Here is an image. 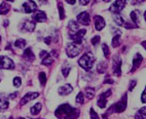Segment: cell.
I'll list each match as a JSON object with an SVG mask.
<instances>
[{"label": "cell", "mask_w": 146, "mask_h": 119, "mask_svg": "<svg viewBox=\"0 0 146 119\" xmlns=\"http://www.w3.org/2000/svg\"><path fill=\"white\" fill-rule=\"evenodd\" d=\"M112 71L115 76L121 75V59L117 54L112 58Z\"/></svg>", "instance_id": "cell-4"}, {"label": "cell", "mask_w": 146, "mask_h": 119, "mask_svg": "<svg viewBox=\"0 0 146 119\" xmlns=\"http://www.w3.org/2000/svg\"><path fill=\"white\" fill-rule=\"evenodd\" d=\"M23 8L26 13H32L36 11L37 5L34 1H27L23 4Z\"/></svg>", "instance_id": "cell-14"}, {"label": "cell", "mask_w": 146, "mask_h": 119, "mask_svg": "<svg viewBox=\"0 0 146 119\" xmlns=\"http://www.w3.org/2000/svg\"><path fill=\"white\" fill-rule=\"evenodd\" d=\"M81 44H77V43H69L67 44V47H66V52H67V56L69 58H75L77 57L79 54L81 52Z\"/></svg>", "instance_id": "cell-3"}, {"label": "cell", "mask_w": 146, "mask_h": 119, "mask_svg": "<svg viewBox=\"0 0 146 119\" xmlns=\"http://www.w3.org/2000/svg\"><path fill=\"white\" fill-rule=\"evenodd\" d=\"M100 39H101V38H100V36H95L94 38L91 40L92 44H93V45H97V44L100 42Z\"/></svg>", "instance_id": "cell-38"}, {"label": "cell", "mask_w": 146, "mask_h": 119, "mask_svg": "<svg viewBox=\"0 0 146 119\" xmlns=\"http://www.w3.org/2000/svg\"><path fill=\"white\" fill-rule=\"evenodd\" d=\"M106 69H107V64L105 62H101L99 65H98V68H97L98 72L101 73V74L106 72Z\"/></svg>", "instance_id": "cell-27"}, {"label": "cell", "mask_w": 146, "mask_h": 119, "mask_svg": "<svg viewBox=\"0 0 146 119\" xmlns=\"http://www.w3.org/2000/svg\"><path fill=\"white\" fill-rule=\"evenodd\" d=\"M67 3H69V4H72V5H73V4H75V1H69V0H68Z\"/></svg>", "instance_id": "cell-47"}, {"label": "cell", "mask_w": 146, "mask_h": 119, "mask_svg": "<svg viewBox=\"0 0 146 119\" xmlns=\"http://www.w3.org/2000/svg\"><path fill=\"white\" fill-rule=\"evenodd\" d=\"M22 84V79L21 77H15L13 78V85L16 87H20Z\"/></svg>", "instance_id": "cell-36"}, {"label": "cell", "mask_w": 146, "mask_h": 119, "mask_svg": "<svg viewBox=\"0 0 146 119\" xmlns=\"http://www.w3.org/2000/svg\"><path fill=\"white\" fill-rule=\"evenodd\" d=\"M90 116H91V119H100V116L96 113L94 109H91L90 110Z\"/></svg>", "instance_id": "cell-37"}, {"label": "cell", "mask_w": 146, "mask_h": 119, "mask_svg": "<svg viewBox=\"0 0 146 119\" xmlns=\"http://www.w3.org/2000/svg\"><path fill=\"white\" fill-rule=\"evenodd\" d=\"M86 96L89 100H91V99L94 98L95 97V89L94 88H91V87L86 88Z\"/></svg>", "instance_id": "cell-29"}, {"label": "cell", "mask_w": 146, "mask_h": 119, "mask_svg": "<svg viewBox=\"0 0 146 119\" xmlns=\"http://www.w3.org/2000/svg\"><path fill=\"white\" fill-rule=\"evenodd\" d=\"M33 20L35 22H38V23L45 22L46 21V15L42 11H35L33 13Z\"/></svg>", "instance_id": "cell-15"}, {"label": "cell", "mask_w": 146, "mask_h": 119, "mask_svg": "<svg viewBox=\"0 0 146 119\" xmlns=\"http://www.w3.org/2000/svg\"><path fill=\"white\" fill-rule=\"evenodd\" d=\"M35 23L31 21H26L24 22L23 25H22V30L23 31H27V32H32L34 31V29H35Z\"/></svg>", "instance_id": "cell-17"}, {"label": "cell", "mask_w": 146, "mask_h": 119, "mask_svg": "<svg viewBox=\"0 0 146 119\" xmlns=\"http://www.w3.org/2000/svg\"><path fill=\"white\" fill-rule=\"evenodd\" d=\"M94 22H95V28H96L97 31H101L103 30L105 27V20L103 19V17L101 16H96L94 18Z\"/></svg>", "instance_id": "cell-13"}, {"label": "cell", "mask_w": 146, "mask_h": 119, "mask_svg": "<svg viewBox=\"0 0 146 119\" xmlns=\"http://www.w3.org/2000/svg\"><path fill=\"white\" fill-rule=\"evenodd\" d=\"M15 68L13 60L9 59L5 56H1L0 57V69H4V70H11Z\"/></svg>", "instance_id": "cell-5"}, {"label": "cell", "mask_w": 146, "mask_h": 119, "mask_svg": "<svg viewBox=\"0 0 146 119\" xmlns=\"http://www.w3.org/2000/svg\"><path fill=\"white\" fill-rule=\"evenodd\" d=\"M142 61H143V58H142V56H141L140 54H136L135 57H134V59H133V68H132V72H134L136 69H138V68L140 67Z\"/></svg>", "instance_id": "cell-16"}, {"label": "cell", "mask_w": 146, "mask_h": 119, "mask_svg": "<svg viewBox=\"0 0 146 119\" xmlns=\"http://www.w3.org/2000/svg\"><path fill=\"white\" fill-rule=\"evenodd\" d=\"M79 3H80L81 5H86V4H89L90 1H89V0H84H84H81V1H79Z\"/></svg>", "instance_id": "cell-43"}, {"label": "cell", "mask_w": 146, "mask_h": 119, "mask_svg": "<svg viewBox=\"0 0 146 119\" xmlns=\"http://www.w3.org/2000/svg\"><path fill=\"white\" fill-rule=\"evenodd\" d=\"M9 119H13V117H11V118H9Z\"/></svg>", "instance_id": "cell-50"}, {"label": "cell", "mask_w": 146, "mask_h": 119, "mask_svg": "<svg viewBox=\"0 0 146 119\" xmlns=\"http://www.w3.org/2000/svg\"><path fill=\"white\" fill-rule=\"evenodd\" d=\"M112 107L114 113H121V112L125 111V109H127V95H125L119 102L112 105Z\"/></svg>", "instance_id": "cell-6"}, {"label": "cell", "mask_w": 146, "mask_h": 119, "mask_svg": "<svg viewBox=\"0 0 146 119\" xmlns=\"http://www.w3.org/2000/svg\"><path fill=\"white\" fill-rule=\"evenodd\" d=\"M57 57H58L57 52H56V50H52V52H48V54H46V57H45L44 59H42L41 64H42V65H44V66L52 65Z\"/></svg>", "instance_id": "cell-9"}, {"label": "cell", "mask_w": 146, "mask_h": 119, "mask_svg": "<svg viewBox=\"0 0 146 119\" xmlns=\"http://www.w3.org/2000/svg\"><path fill=\"white\" fill-rule=\"evenodd\" d=\"M38 77H39L40 84H41V85H44L45 83H46V75H45V73L44 72H40Z\"/></svg>", "instance_id": "cell-32"}, {"label": "cell", "mask_w": 146, "mask_h": 119, "mask_svg": "<svg viewBox=\"0 0 146 119\" xmlns=\"http://www.w3.org/2000/svg\"><path fill=\"white\" fill-rule=\"evenodd\" d=\"M146 108L142 107L135 115V119H146Z\"/></svg>", "instance_id": "cell-23"}, {"label": "cell", "mask_w": 146, "mask_h": 119, "mask_svg": "<svg viewBox=\"0 0 146 119\" xmlns=\"http://www.w3.org/2000/svg\"><path fill=\"white\" fill-rule=\"evenodd\" d=\"M19 119H26V118H23V117H20Z\"/></svg>", "instance_id": "cell-48"}, {"label": "cell", "mask_w": 146, "mask_h": 119, "mask_svg": "<svg viewBox=\"0 0 146 119\" xmlns=\"http://www.w3.org/2000/svg\"><path fill=\"white\" fill-rule=\"evenodd\" d=\"M70 69H71V67L69 65H68L67 67H66V65L63 66V68H62V73H63V75H64V77H67V76L69 75Z\"/></svg>", "instance_id": "cell-34"}, {"label": "cell", "mask_w": 146, "mask_h": 119, "mask_svg": "<svg viewBox=\"0 0 146 119\" xmlns=\"http://www.w3.org/2000/svg\"><path fill=\"white\" fill-rule=\"evenodd\" d=\"M48 54L47 52H45V50H42L41 52H40V58H41V60L42 59H44L45 57H46V54Z\"/></svg>", "instance_id": "cell-41"}, {"label": "cell", "mask_w": 146, "mask_h": 119, "mask_svg": "<svg viewBox=\"0 0 146 119\" xmlns=\"http://www.w3.org/2000/svg\"><path fill=\"white\" fill-rule=\"evenodd\" d=\"M111 96V91H105L104 93H102V95H100L99 99H98V102H97V104H98V106L100 107V108H105L107 105V99L109 98V97Z\"/></svg>", "instance_id": "cell-10"}, {"label": "cell", "mask_w": 146, "mask_h": 119, "mask_svg": "<svg viewBox=\"0 0 146 119\" xmlns=\"http://www.w3.org/2000/svg\"><path fill=\"white\" fill-rule=\"evenodd\" d=\"M18 95V93H11V96H9V99H15L16 98V96Z\"/></svg>", "instance_id": "cell-45"}, {"label": "cell", "mask_w": 146, "mask_h": 119, "mask_svg": "<svg viewBox=\"0 0 146 119\" xmlns=\"http://www.w3.org/2000/svg\"><path fill=\"white\" fill-rule=\"evenodd\" d=\"M58 9H59V15H60L61 20H64L65 19V11H64V7L62 5V2L58 3Z\"/></svg>", "instance_id": "cell-30"}, {"label": "cell", "mask_w": 146, "mask_h": 119, "mask_svg": "<svg viewBox=\"0 0 146 119\" xmlns=\"http://www.w3.org/2000/svg\"><path fill=\"white\" fill-rule=\"evenodd\" d=\"M123 27H125V28H127V29H131V28H137L138 26H136V25H134V24H129V23H127V22H125V25H123Z\"/></svg>", "instance_id": "cell-39"}, {"label": "cell", "mask_w": 146, "mask_h": 119, "mask_svg": "<svg viewBox=\"0 0 146 119\" xmlns=\"http://www.w3.org/2000/svg\"><path fill=\"white\" fill-rule=\"evenodd\" d=\"M0 81H1V79H0Z\"/></svg>", "instance_id": "cell-51"}, {"label": "cell", "mask_w": 146, "mask_h": 119, "mask_svg": "<svg viewBox=\"0 0 146 119\" xmlns=\"http://www.w3.org/2000/svg\"><path fill=\"white\" fill-rule=\"evenodd\" d=\"M135 85H136V80H133V81H131V83H130V86H129V91H133V88L135 87Z\"/></svg>", "instance_id": "cell-40"}, {"label": "cell", "mask_w": 146, "mask_h": 119, "mask_svg": "<svg viewBox=\"0 0 146 119\" xmlns=\"http://www.w3.org/2000/svg\"><path fill=\"white\" fill-rule=\"evenodd\" d=\"M9 9H11V6L8 3L2 2L0 4V15H6L9 11Z\"/></svg>", "instance_id": "cell-22"}, {"label": "cell", "mask_w": 146, "mask_h": 119, "mask_svg": "<svg viewBox=\"0 0 146 119\" xmlns=\"http://www.w3.org/2000/svg\"><path fill=\"white\" fill-rule=\"evenodd\" d=\"M0 42H1V36H0Z\"/></svg>", "instance_id": "cell-49"}, {"label": "cell", "mask_w": 146, "mask_h": 119, "mask_svg": "<svg viewBox=\"0 0 146 119\" xmlns=\"http://www.w3.org/2000/svg\"><path fill=\"white\" fill-rule=\"evenodd\" d=\"M38 97H39V93H28L22 98L20 104H21V105H26L27 103H29V102L34 100V99L38 98Z\"/></svg>", "instance_id": "cell-12"}, {"label": "cell", "mask_w": 146, "mask_h": 119, "mask_svg": "<svg viewBox=\"0 0 146 119\" xmlns=\"http://www.w3.org/2000/svg\"><path fill=\"white\" fill-rule=\"evenodd\" d=\"M15 46L18 47V48H24L26 46V40L25 39H18L16 42H15Z\"/></svg>", "instance_id": "cell-28"}, {"label": "cell", "mask_w": 146, "mask_h": 119, "mask_svg": "<svg viewBox=\"0 0 146 119\" xmlns=\"http://www.w3.org/2000/svg\"><path fill=\"white\" fill-rule=\"evenodd\" d=\"M125 1H123V0H117V1L113 2V4L110 6L109 9L111 13L116 15V13H119L120 11H123V8H125Z\"/></svg>", "instance_id": "cell-7"}, {"label": "cell", "mask_w": 146, "mask_h": 119, "mask_svg": "<svg viewBox=\"0 0 146 119\" xmlns=\"http://www.w3.org/2000/svg\"><path fill=\"white\" fill-rule=\"evenodd\" d=\"M141 100H142V103L145 104V91H143V93H142V97H141Z\"/></svg>", "instance_id": "cell-44"}, {"label": "cell", "mask_w": 146, "mask_h": 119, "mask_svg": "<svg viewBox=\"0 0 146 119\" xmlns=\"http://www.w3.org/2000/svg\"><path fill=\"white\" fill-rule=\"evenodd\" d=\"M68 28H69V34H70V36L74 35V34L79 30L78 24L74 21H70V23L68 25Z\"/></svg>", "instance_id": "cell-19"}, {"label": "cell", "mask_w": 146, "mask_h": 119, "mask_svg": "<svg viewBox=\"0 0 146 119\" xmlns=\"http://www.w3.org/2000/svg\"><path fill=\"white\" fill-rule=\"evenodd\" d=\"M24 58L30 62H33L35 60V57H34V54L32 52L31 48H26V50L24 52Z\"/></svg>", "instance_id": "cell-21"}, {"label": "cell", "mask_w": 146, "mask_h": 119, "mask_svg": "<svg viewBox=\"0 0 146 119\" xmlns=\"http://www.w3.org/2000/svg\"><path fill=\"white\" fill-rule=\"evenodd\" d=\"M95 61H96V59H95V57L93 54H86L79 59L78 64L81 68H84V70L89 71L93 68V66H94V64H95Z\"/></svg>", "instance_id": "cell-2"}, {"label": "cell", "mask_w": 146, "mask_h": 119, "mask_svg": "<svg viewBox=\"0 0 146 119\" xmlns=\"http://www.w3.org/2000/svg\"><path fill=\"white\" fill-rule=\"evenodd\" d=\"M131 19L133 23L136 24V26H138L139 21H140V11H134L131 13Z\"/></svg>", "instance_id": "cell-20"}, {"label": "cell", "mask_w": 146, "mask_h": 119, "mask_svg": "<svg viewBox=\"0 0 146 119\" xmlns=\"http://www.w3.org/2000/svg\"><path fill=\"white\" fill-rule=\"evenodd\" d=\"M102 49H103V52H104V56L105 58H108L110 54V52H109V47H108V45L107 44H102Z\"/></svg>", "instance_id": "cell-35"}, {"label": "cell", "mask_w": 146, "mask_h": 119, "mask_svg": "<svg viewBox=\"0 0 146 119\" xmlns=\"http://www.w3.org/2000/svg\"><path fill=\"white\" fill-rule=\"evenodd\" d=\"M113 20H114V22L116 23V25H118V26H123L125 25V20L123 19V17L120 16L119 13H116V15H113Z\"/></svg>", "instance_id": "cell-24"}, {"label": "cell", "mask_w": 146, "mask_h": 119, "mask_svg": "<svg viewBox=\"0 0 146 119\" xmlns=\"http://www.w3.org/2000/svg\"><path fill=\"white\" fill-rule=\"evenodd\" d=\"M86 30H84V29H80V30H78L74 35L70 36V38L74 41V43L81 44L82 43V38H84V36L86 35Z\"/></svg>", "instance_id": "cell-11"}, {"label": "cell", "mask_w": 146, "mask_h": 119, "mask_svg": "<svg viewBox=\"0 0 146 119\" xmlns=\"http://www.w3.org/2000/svg\"><path fill=\"white\" fill-rule=\"evenodd\" d=\"M40 110H41V104L40 103L35 104V105H34L33 107H31V109H30L31 114H33V115H37V114H39Z\"/></svg>", "instance_id": "cell-26"}, {"label": "cell", "mask_w": 146, "mask_h": 119, "mask_svg": "<svg viewBox=\"0 0 146 119\" xmlns=\"http://www.w3.org/2000/svg\"><path fill=\"white\" fill-rule=\"evenodd\" d=\"M120 45V36L119 35H115L112 39V46L118 47Z\"/></svg>", "instance_id": "cell-31"}, {"label": "cell", "mask_w": 146, "mask_h": 119, "mask_svg": "<svg viewBox=\"0 0 146 119\" xmlns=\"http://www.w3.org/2000/svg\"><path fill=\"white\" fill-rule=\"evenodd\" d=\"M104 83H113V81L111 80V79H106V80L104 81Z\"/></svg>", "instance_id": "cell-46"}, {"label": "cell", "mask_w": 146, "mask_h": 119, "mask_svg": "<svg viewBox=\"0 0 146 119\" xmlns=\"http://www.w3.org/2000/svg\"><path fill=\"white\" fill-rule=\"evenodd\" d=\"M44 42L46 44H50V42H52V37H46V38L44 39Z\"/></svg>", "instance_id": "cell-42"}, {"label": "cell", "mask_w": 146, "mask_h": 119, "mask_svg": "<svg viewBox=\"0 0 146 119\" xmlns=\"http://www.w3.org/2000/svg\"><path fill=\"white\" fill-rule=\"evenodd\" d=\"M76 103L77 104H84V93H79L76 97Z\"/></svg>", "instance_id": "cell-33"}, {"label": "cell", "mask_w": 146, "mask_h": 119, "mask_svg": "<svg viewBox=\"0 0 146 119\" xmlns=\"http://www.w3.org/2000/svg\"><path fill=\"white\" fill-rule=\"evenodd\" d=\"M72 91L73 88L70 84H65V85H63L62 87L59 88V93L61 96H67V95L72 93Z\"/></svg>", "instance_id": "cell-18"}, {"label": "cell", "mask_w": 146, "mask_h": 119, "mask_svg": "<svg viewBox=\"0 0 146 119\" xmlns=\"http://www.w3.org/2000/svg\"><path fill=\"white\" fill-rule=\"evenodd\" d=\"M76 20H77V22H78L79 24L84 25V26H89L90 22H91V18H90V15L88 11H82V13H80L78 16H77Z\"/></svg>", "instance_id": "cell-8"}, {"label": "cell", "mask_w": 146, "mask_h": 119, "mask_svg": "<svg viewBox=\"0 0 146 119\" xmlns=\"http://www.w3.org/2000/svg\"><path fill=\"white\" fill-rule=\"evenodd\" d=\"M8 101L6 100L4 97L0 96V111H3V110H6L8 108Z\"/></svg>", "instance_id": "cell-25"}, {"label": "cell", "mask_w": 146, "mask_h": 119, "mask_svg": "<svg viewBox=\"0 0 146 119\" xmlns=\"http://www.w3.org/2000/svg\"><path fill=\"white\" fill-rule=\"evenodd\" d=\"M55 115L59 119H77L79 116V110L72 108L69 104H63L56 110Z\"/></svg>", "instance_id": "cell-1"}]
</instances>
